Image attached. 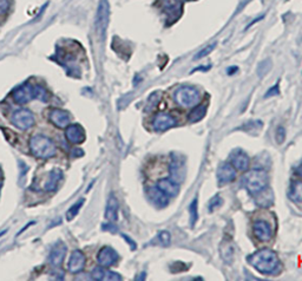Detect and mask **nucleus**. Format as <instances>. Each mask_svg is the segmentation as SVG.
I'll use <instances>...</instances> for the list:
<instances>
[{
    "label": "nucleus",
    "instance_id": "nucleus-19",
    "mask_svg": "<svg viewBox=\"0 0 302 281\" xmlns=\"http://www.w3.org/2000/svg\"><path fill=\"white\" fill-rule=\"evenodd\" d=\"M157 187L167 195L168 197H176L180 193V185L173 179H163L157 183Z\"/></svg>",
    "mask_w": 302,
    "mask_h": 281
},
{
    "label": "nucleus",
    "instance_id": "nucleus-10",
    "mask_svg": "<svg viewBox=\"0 0 302 281\" xmlns=\"http://www.w3.org/2000/svg\"><path fill=\"white\" fill-rule=\"evenodd\" d=\"M65 137L66 140L72 144H81L85 141V130L83 129L82 125L79 124H69L66 126V132H65Z\"/></svg>",
    "mask_w": 302,
    "mask_h": 281
},
{
    "label": "nucleus",
    "instance_id": "nucleus-8",
    "mask_svg": "<svg viewBox=\"0 0 302 281\" xmlns=\"http://www.w3.org/2000/svg\"><path fill=\"white\" fill-rule=\"evenodd\" d=\"M152 125L156 131H165V130L171 129L173 126L176 125V121H175V118L171 115L167 114V112H158L153 117Z\"/></svg>",
    "mask_w": 302,
    "mask_h": 281
},
{
    "label": "nucleus",
    "instance_id": "nucleus-41",
    "mask_svg": "<svg viewBox=\"0 0 302 281\" xmlns=\"http://www.w3.org/2000/svg\"><path fill=\"white\" fill-rule=\"evenodd\" d=\"M228 75H233L234 72H236V71H238L239 69H238V66H233V67H228Z\"/></svg>",
    "mask_w": 302,
    "mask_h": 281
},
{
    "label": "nucleus",
    "instance_id": "nucleus-36",
    "mask_svg": "<svg viewBox=\"0 0 302 281\" xmlns=\"http://www.w3.org/2000/svg\"><path fill=\"white\" fill-rule=\"evenodd\" d=\"M286 140V129L283 126H279L276 130V142L279 144H282Z\"/></svg>",
    "mask_w": 302,
    "mask_h": 281
},
{
    "label": "nucleus",
    "instance_id": "nucleus-15",
    "mask_svg": "<svg viewBox=\"0 0 302 281\" xmlns=\"http://www.w3.org/2000/svg\"><path fill=\"white\" fill-rule=\"evenodd\" d=\"M85 266V255L82 250H73L72 254H71L69 264H67V270H69L71 273H79L84 270Z\"/></svg>",
    "mask_w": 302,
    "mask_h": 281
},
{
    "label": "nucleus",
    "instance_id": "nucleus-43",
    "mask_svg": "<svg viewBox=\"0 0 302 281\" xmlns=\"http://www.w3.org/2000/svg\"><path fill=\"white\" fill-rule=\"evenodd\" d=\"M144 277H146V273H142L141 274V278H136V280H144V279H146V278H144Z\"/></svg>",
    "mask_w": 302,
    "mask_h": 281
},
{
    "label": "nucleus",
    "instance_id": "nucleus-9",
    "mask_svg": "<svg viewBox=\"0 0 302 281\" xmlns=\"http://www.w3.org/2000/svg\"><path fill=\"white\" fill-rule=\"evenodd\" d=\"M12 97H13L14 102L18 104H26V103L31 102L33 98V87L29 83L26 84L20 85L16 90L12 93Z\"/></svg>",
    "mask_w": 302,
    "mask_h": 281
},
{
    "label": "nucleus",
    "instance_id": "nucleus-6",
    "mask_svg": "<svg viewBox=\"0 0 302 281\" xmlns=\"http://www.w3.org/2000/svg\"><path fill=\"white\" fill-rule=\"evenodd\" d=\"M11 122L14 126L20 130H28L34 125V116L28 109H19L12 115Z\"/></svg>",
    "mask_w": 302,
    "mask_h": 281
},
{
    "label": "nucleus",
    "instance_id": "nucleus-16",
    "mask_svg": "<svg viewBox=\"0 0 302 281\" xmlns=\"http://www.w3.org/2000/svg\"><path fill=\"white\" fill-rule=\"evenodd\" d=\"M49 117L51 123L55 124L59 129H66V126L70 124L69 114L65 110H61V109H52L50 111Z\"/></svg>",
    "mask_w": 302,
    "mask_h": 281
},
{
    "label": "nucleus",
    "instance_id": "nucleus-4",
    "mask_svg": "<svg viewBox=\"0 0 302 281\" xmlns=\"http://www.w3.org/2000/svg\"><path fill=\"white\" fill-rule=\"evenodd\" d=\"M175 100L182 108H194L200 103L201 96L195 88L183 87L175 93Z\"/></svg>",
    "mask_w": 302,
    "mask_h": 281
},
{
    "label": "nucleus",
    "instance_id": "nucleus-5",
    "mask_svg": "<svg viewBox=\"0 0 302 281\" xmlns=\"http://www.w3.org/2000/svg\"><path fill=\"white\" fill-rule=\"evenodd\" d=\"M109 19H110V5H109L108 0H100L98 8H97V14H96V30L97 33L99 34V37L102 39L105 38L106 29L109 25Z\"/></svg>",
    "mask_w": 302,
    "mask_h": 281
},
{
    "label": "nucleus",
    "instance_id": "nucleus-17",
    "mask_svg": "<svg viewBox=\"0 0 302 281\" xmlns=\"http://www.w3.org/2000/svg\"><path fill=\"white\" fill-rule=\"evenodd\" d=\"M148 199L157 208H164L168 206V196L158 187H152L148 190Z\"/></svg>",
    "mask_w": 302,
    "mask_h": 281
},
{
    "label": "nucleus",
    "instance_id": "nucleus-2",
    "mask_svg": "<svg viewBox=\"0 0 302 281\" xmlns=\"http://www.w3.org/2000/svg\"><path fill=\"white\" fill-rule=\"evenodd\" d=\"M30 150L35 157L41 159L51 158L57 153V148L53 141L44 135H34L30 140Z\"/></svg>",
    "mask_w": 302,
    "mask_h": 281
},
{
    "label": "nucleus",
    "instance_id": "nucleus-44",
    "mask_svg": "<svg viewBox=\"0 0 302 281\" xmlns=\"http://www.w3.org/2000/svg\"><path fill=\"white\" fill-rule=\"evenodd\" d=\"M0 177H1V169H0Z\"/></svg>",
    "mask_w": 302,
    "mask_h": 281
},
{
    "label": "nucleus",
    "instance_id": "nucleus-7",
    "mask_svg": "<svg viewBox=\"0 0 302 281\" xmlns=\"http://www.w3.org/2000/svg\"><path fill=\"white\" fill-rule=\"evenodd\" d=\"M170 175L171 179L175 182L180 185L185 179V163L184 159L179 154H173L171 155V163H170Z\"/></svg>",
    "mask_w": 302,
    "mask_h": 281
},
{
    "label": "nucleus",
    "instance_id": "nucleus-11",
    "mask_svg": "<svg viewBox=\"0 0 302 281\" xmlns=\"http://www.w3.org/2000/svg\"><path fill=\"white\" fill-rule=\"evenodd\" d=\"M118 258L120 256H118L117 252L111 247H103L98 252V255H97V260L103 267H111L112 265H115L118 261Z\"/></svg>",
    "mask_w": 302,
    "mask_h": 281
},
{
    "label": "nucleus",
    "instance_id": "nucleus-35",
    "mask_svg": "<svg viewBox=\"0 0 302 281\" xmlns=\"http://www.w3.org/2000/svg\"><path fill=\"white\" fill-rule=\"evenodd\" d=\"M221 205H222L221 196H220V195H215V196L209 201L208 208H209L210 212H212V211H215L216 208H218V207H220Z\"/></svg>",
    "mask_w": 302,
    "mask_h": 281
},
{
    "label": "nucleus",
    "instance_id": "nucleus-18",
    "mask_svg": "<svg viewBox=\"0 0 302 281\" xmlns=\"http://www.w3.org/2000/svg\"><path fill=\"white\" fill-rule=\"evenodd\" d=\"M236 169L230 163H222L217 169V180L220 183H229L236 179Z\"/></svg>",
    "mask_w": 302,
    "mask_h": 281
},
{
    "label": "nucleus",
    "instance_id": "nucleus-45",
    "mask_svg": "<svg viewBox=\"0 0 302 281\" xmlns=\"http://www.w3.org/2000/svg\"><path fill=\"white\" fill-rule=\"evenodd\" d=\"M0 188H1V183H0Z\"/></svg>",
    "mask_w": 302,
    "mask_h": 281
},
{
    "label": "nucleus",
    "instance_id": "nucleus-22",
    "mask_svg": "<svg viewBox=\"0 0 302 281\" xmlns=\"http://www.w3.org/2000/svg\"><path fill=\"white\" fill-rule=\"evenodd\" d=\"M63 179V173L61 170L59 169H53L52 171H50L49 176L45 180L43 185V190L44 191H55L57 189L58 183L61 181Z\"/></svg>",
    "mask_w": 302,
    "mask_h": 281
},
{
    "label": "nucleus",
    "instance_id": "nucleus-13",
    "mask_svg": "<svg viewBox=\"0 0 302 281\" xmlns=\"http://www.w3.org/2000/svg\"><path fill=\"white\" fill-rule=\"evenodd\" d=\"M230 164L235 168L236 170L245 171L249 168L250 159L248 155L242 150H235L230 155Z\"/></svg>",
    "mask_w": 302,
    "mask_h": 281
},
{
    "label": "nucleus",
    "instance_id": "nucleus-23",
    "mask_svg": "<svg viewBox=\"0 0 302 281\" xmlns=\"http://www.w3.org/2000/svg\"><path fill=\"white\" fill-rule=\"evenodd\" d=\"M185 0H162V5L164 11H167L169 16H173L174 20H176L177 18L175 16V13H177V16H181L182 13V5Z\"/></svg>",
    "mask_w": 302,
    "mask_h": 281
},
{
    "label": "nucleus",
    "instance_id": "nucleus-3",
    "mask_svg": "<svg viewBox=\"0 0 302 281\" xmlns=\"http://www.w3.org/2000/svg\"><path fill=\"white\" fill-rule=\"evenodd\" d=\"M242 181H243L244 187L248 189L250 194L256 195L265 188H267L268 175L265 170L253 169L245 174Z\"/></svg>",
    "mask_w": 302,
    "mask_h": 281
},
{
    "label": "nucleus",
    "instance_id": "nucleus-31",
    "mask_svg": "<svg viewBox=\"0 0 302 281\" xmlns=\"http://www.w3.org/2000/svg\"><path fill=\"white\" fill-rule=\"evenodd\" d=\"M162 98V91H156V93L151 94L149 99H148V110L155 108L156 105H158L159 100Z\"/></svg>",
    "mask_w": 302,
    "mask_h": 281
},
{
    "label": "nucleus",
    "instance_id": "nucleus-24",
    "mask_svg": "<svg viewBox=\"0 0 302 281\" xmlns=\"http://www.w3.org/2000/svg\"><path fill=\"white\" fill-rule=\"evenodd\" d=\"M288 197L293 202H302V181H293L288 189Z\"/></svg>",
    "mask_w": 302,
    "mask_h": 281
},
{
    "label": "nucleus",
    "instance_id": "nucleus-21",
    "mask_svg": "<svg viewBox=\"0 0 302 281\" xmlns=\"http://www.w3.org/2000/svg\"><path fill=\"white\" fill-rule=\"evenodd\" d=\"M118 201L114 194H111L108 199V203H106V209H105V219L109 222H116L118 220Z\"/></svg>",
    "mask_w": 302,
    "mask_h": 281
},
{
    "label": "nucleus",
    "instance_id": "nucleus-20",
    "mask_svg": "<svg viewBox=\"0 0 302 281\" xmlns=\"http://www.w3.org/2000/svg\"><path fill=\"white\" fill-rule=\"evenodd\" d=\"M91 277H92L93 280H97V281H104V280L121 281L122 280V277H121L120 274L115 273V272H111V271H106L103 266L102 267L93 268L92 272H91Z\"/></svg>",
    "mask_w": 302,
    "mask_h": 281
},
{
    "label": "nucleus",
    "instance_id": "nucleus-37",
    "mask_svg": "<svg viewBox=\"0 0 302 281\" xmlns=\"http://www.w3.org/2000/svg\"><path fill=\"white\" fill-rule=\"evenodd\" d=\"M279 85H274V87H272L269 90L267 91V94H265L266 98H269V97H273V96H276V94H279Z\"/></svg>",
    "mask_w": 302,
    "mask_h": 281
},
{
    "label": "nucleus",
    "instance_id": "nucleus-25",
    "mask_svg": "<svg viewBox=\"0 0 302 281\" xmlns=\"http://www.w3.org/2000/svg\"><path fill=\"white\" fill-rule=\"evenodd\" d=\"M257 203H259L261 207H269L273 203L274 196L273 193H272L271 189H263V190L260 191V193H257Z\"/></svg>",
    "mask_w": 302,
    "mask_h": 281
},
{
    "label": "nucleus",
    "instance_id": "nucleus-42",
    "mask_svg": "<svg viewBox=\"0 0 302 281\" xmlns=\"http://www.w3.org/2000/svg\"><path fill=\"white\" fill-rule=\"evenodd\" d=\"M297 174H298V175H300V176L302 177V164L300 165V167H299V168H298V170H297Z\"/></svg>",
    "mask_w": 302,
    "mask_h": 281
},
{
    "label": "nucleus",
    "instance_id": "nucleus-1",
    "mask_svg": "<svg viewBox=\"0 0 302 281\" xmlns=\"http://www.w3.org/2000/svg\"><path fill=\"white\" fill-rule=\"evenodd\" d=\"M247 261L262 274H274L280 267L277 254L269 248L260 250L251 254L247 258Z\"/></svg>",
    "mask_w": 302,
    "mask_h": 281
},
{
    "label": "nucleus",
    "instance_id": "nucleus-39",
    "mask_svg": "<svg viewBox=\"0 0 302 281\" xmlns=\"http://www.w3.org/2000/svg\"><path fill=\"white\" fill-rule=\"evenodd\" d=\"M122 236L124 238V240L126 241V244H129V245H130V248H131L132 250H135L136 248H137V245H136V242H135L134 240H132L131 238H129V236H128V235H125V234H123Z\"/></svg>",
    "mask_w": 302,
    "mask_h": 281
},
{
    "label": "nucleus",
    "instance_id": "nucleus-27",
    "mask_svg": "<svg viewBox=\"0 0 302 281\" xmlns=\"http://www.w3.org/2000/svg\"><path fill=\"white\" fill-rule=\"evenodd\" d=\"M221 256L223 259L224 262L227 264H230L234 259V247L230 242L224 241L223 244L221 245Z\"/></svg>",
    "mask_w": 302,
    "mask_h": 281
},
{
    "label": "nucleus",
    "instance_id": "nucleus-40",
    "mask_svg": "<svg viewBox=\"0 0 302 281\" xmlns=\"http://www.w3.org/2000/svg\"><path fill=\"white\" fill-rule=\"evenodd\" d=\"M112 222H110L109 224H104V226H103V229L104 230H110V232H116V227L115 226H112L111 224Z\"/></svg>",
    "mask_w": 302,
    "mask_h": 281
},
{
    "label": "nucleus",
    "instance_id": "nucleus-28",
    "mask_svg": "<svg viewBox=\"0 0 302 281\" xmlns=\"http://www.w3.org/2000/svg\"><path fill=\"white\" fill-rule=\"evenodd\" d=\"M33 98L40 100V102L46 103L49 100V94L47 91L40 85H34L33 87Z\"/></svg>",
    "mask_w": 302,
    "mask_h": 281
},
{
    "label": "nucleus",
    "instance_id": "nucleus-30",
    "mask_svg": "<svg viewBox=\"0 0 302 281\" xmlns=\"http://www.w3.org/2000/svg\"><path fill=\"white\" fill-rule=\"evenodd\" d=\"M155 244L159 245V246L162 247H168L170 246V242H171V235L170 233L167 232V230H163V232L159 233L158 235H157V238Z\"/></svg>",
    "mask_w": 302,
    "mask_h": 281
},
{
    "label": "nucleus",
    "instance_id": "nucleus-12",
    "mask_svg": "<svg viewBox=\"0 0 302 281\" xmlns=\"http://www.w3.org/2000/svg\"><path fill=\"white\" fill-rule=\"evenodd\" d=\"M66 252H67L66 245H65L64 242L58 241L57 244H56V246L52 248L51 253H50L49 256L50 264H51L53 267H59V266L63 264L65 255H66Z\"/></svg>",
    "mask_w": 302,
    "mask_h": 281
},
{
    "label": "nucleus",
    "instance_id": "nucleus-14",
    "mask_svg": "<svg viewBox=\"0 0 302 281\" xmlns=\"http://www.w3.org/2000/svg\"><path fill=\"white\" fill-rule=\"evenodd\" d=\"M253 233L260 241H269L272 239V228L268 222L263 220H256L253 223Z\"/></svg>",
    "mask_w": 302,
    "mask_h": 281
},
{
    "label": "nucleus",
    "instance_id": "nucleus-33",
    "mask_svg": "<svg viewBox=\"0 0 302 281\" xmlns=\"http://www.w3.org/2000/svg\"><path fill=\"white\" fill-rule=\"evenodd\" d=\"M272 67V62L269 59H266V61H262L261 63L259 64V69H257V75L260 76V78L265 77L269 72Z\"/></svg>",
    "mask_w": 302,
    "mask_h": 281
},
{
    "label": "nucleus",
    "instance_id": "nucleus-29",
    "mask_svg": "<svg viewBox=\"0 0 302 281\" xmlns=\"http://www.w3.org/2000/svg\"><path fill=\"white\" fill-rule=\"evenodd\" d=\"M84 201H85L84 199H79L78 201H77L76 203H73L72 207H71L69 211L66 212V219H67V221H72L73 219L76 218V215L78 214L79 209L82 208L83 205H84Z\"/></svg>",
    "mask_w": 302,
    "mask_h": 281
},
{
    "label": "nucleus",
    "instance_id": "nucleus-34",
    "mask_svg": "<svg viewBox=\"0 0 302 281\" xmlns=\"http://www.w3.org/2000/svg\"><path fill=\"white\" fill-rule=\"evenodd\" d=\"M215 47H216V43L211 44V45H208L207 47H204V49L201 50V51L198 52L196 56H195L194 59H195V61H198V59H202L204 57H207V56H208L209 53L212 52V50H214Z\"/></svg>",
    "mask_w": 302,
    "mask_h": 281
},
{
    "label": "nucleus",
    "instance_id": "nucleus-26",
    "mask_svg": "<svg viewBox=\"0 0 302 281\" xmlns=\"http://www.w3.org/2000/svg\"><path fill=\"white\" fill-rule=\"evenodd\" d=\"M206 114H207V105L206 104L194 106V110H192L190 114H189V121H190V123L200 122V121H202L204 116H206Z\"/></svg>",
    "mask_w": 302,
    "mask_h": 281
},
{
    "label": "nucleus",
    "instance_id": "nucleus-32",
    "mask_svg": "<svg viewBox=\"0 0 302 281\" xmlns=\"http://www.w3.org/2000/svg\"><path fill=\"white\" fill-rule=\"evenodd\" d=\"M189 213H190V226L194 227L198 219V211H197V200H192L189 207Z\"/></svg>",
    "mask_w": 302,
    "mask_h": 281
},
{
    "label": "nucleus",
    "instance_id": "nucleus-38",
    "mask_svg": "<svg viewBox=\"0 0 302 281\" xmlns=\"http://www.w3.org/2000/svg\"><path fill=\"white\" fill-rule=\"evenodd\" d=\"M8 6H10L8 0H0V13H5V12H7Z\"/></svg>",
    "mask_w": 302,
    "mask_h": 281
}]
</instances>
